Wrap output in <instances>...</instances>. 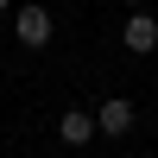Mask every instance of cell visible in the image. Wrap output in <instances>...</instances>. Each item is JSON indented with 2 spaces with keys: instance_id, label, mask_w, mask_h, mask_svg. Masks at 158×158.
I'll return each instance as SVG.
<instances>
[{
  "instance_id": "obj_1",
  "label": "cell",
  "mask_w": 158,
  "mask_h": 158,
  "mask_svg": "<svg viewBox=\"0 0 158 158\" xmlns=\"http://www.w3.org/2000/svg\"><path fill=\"white\" fill-rule=\"evenodd\" d=\"M13 38H19L25 51H44L51 44V6L44 0H25V6L13 13Z\"/></svg>"
},
{
  "instance_id": "obj_2",
  "label": "cell",
  "mask_w": 158,
  "mask_h": 158,
  "mask_svg": "<svg viewBox=\"0 0 158 158\" xmlns=\"http://www.w3.org/2000/svg\"><path fill=\"white\" fill-rule=\"evenodd\" d=\"M57 139H63L70 152H82V146H95V139H101V127H95V114H89V108H63V114H57Z\"/></svg>"
},
{
  "instance_id": "obj_3",
  "label": "cell",
  "mask_w": 158,
  "mask_h": 158,
  "mask_svg": "<svg viewBox=\"0 0 158 158\" xmlns=\"http://www.w3.org/2000/svg\"><path fill=\"white\" fill-rule=\"evenodd\" d=\"M133 120H139V114H133V101H127V95H108V101H101V114H95L101 139H127V133H133Z\"/></svg>"
},
{
  "instance_id": "obj_4",
  "label": "cell",
  "mask_w": 158,
  "mask_h": 158,
  "mask_svg": "<svg viewBox=\"0 0 158 158\" xmlns=\"http://www.w3.org/2000/svg\"><path fill=\"white\" fill-rule=\"evenodd\" d=\"M120 44L133 51V57L158 51V19H152V13H127V25H120Z\"/></svg>"
},
{
  "instance_id": "obj_5",
  "label": "cell",
  "mask_w": 158,
  "mask_h": 158,
  "mask_svg": "<svg viewBox=\"0 0 158 158\" xmlns=\"http://www.w3.org/2000/svg\"><path fill=\"white\" fill-rule=\"evenodd\" d=\"M127 6H133V13H146V6H152V0H127Z\"/></svg>"
},
{
  "instance_id": "obj_6",
  "label": "cell",
  "mask_w": 158,
  "mask_h": 158,
  "mask_svg": "<svg viewBox=\"0 0 158 158\" xmlns=\"http://www.w3.org/2000/svg\"><path fill=\"white\" fill-rule=\"evenodd\" d=\"M0 13H13V0H0Z\"/></svg>"
}]
</instances>
